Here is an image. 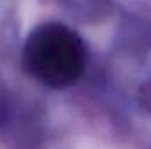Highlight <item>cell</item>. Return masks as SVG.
Segmentation results:
<instances>
[{
    "instance_id": "6da1fadb",
    "label": "cell",
    "mask_w": 151,
    "mask_h": 149,
    "mask_svg": "<svg viewBox=\"0 0 151 149\" xmlns=\"http://www.w3.org/2000/svg\"><path fill=\"white\" fill-rule=\"evenodd\" d=\"M23 65L39 82L55 90L67 88L84 72V40L63 23H42L27 37Z\"/></svg>"
}]
</instances>
